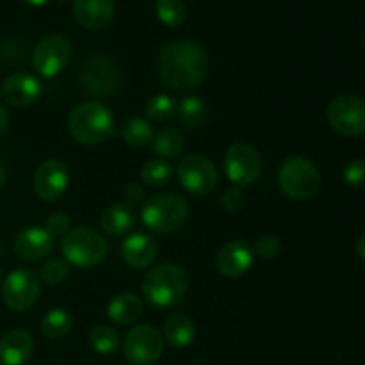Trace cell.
I'll use <instances>...</instances> for the list:
<instances>
[{"label": "cell", "instance_id": "cell-37", "mask_svg": "<svg viewBox=\"0 0 365 365\" xmlns=\"http://www.w3.org/2000/svg\"><path fill=\"white\" fill-rule=\"evenodd\" d=\"M123 196L130 207L139 205V203L145 202V198H146L145 189H143L139 184H135V182H130V184L123 189Z\"/></svg>", "mask_w": 365, "mask_h": 365}, {"label": "cell", "instance_id": "cell-17", "mask_svg": "<svg viewBox=\"0 0 365 365\" xmlns=\"http://www.w3.org/2000/svg\"><path fill=\"white\" fill-rule=\"evenodd\" d=\"M253 250L245 241H230L217 252L216 267L227 278H239L252 267Z\"/></svg>", "mask_w": 365, "mask_h": 365}, {"label": "cell", "instance_id": "cell-26", "mask_svg": "<svg viewBox=\"0 0 365 365\" xmlns=\"http://www.w3.org/2000/svg\"><path fill=\"white\" fill-rule=\"evenodd\" d=\"M120 134L127 145L135 146V148H141V146L150 145L153 139L152 125H150L146 120H143V118H138V116L125 120L120 127Z\"/></svg>", "mask_w": 365, "mask_h": 365}, {"label": "cell", "instance_id": "cell-18", "mask_svg": "<svg viewBox=\"0 0 365 365\" xmlns=\"http://www.w3.org/2000/svg\"><path fill=\"white\" fill-rule=\"evenodd\" d=\"M159 253L155 239L148 234H132L121 245V259L132 269H146L153 264Z\"/></svg>", "mask_w": 365, "mask_h": 365}, {"label": "cell", "instance_id": "cell-4", "mask_svg": "<svg viewBox=\"0 0 365 365\" xmlns=\"http://www.w3.org/2000/svg\"><path fill=\"white\" fill-rule=\"evenodd\" d=\"M189 216V205L177 192H160L145 202L141 220L157 234H171L184 227Z\"/></svg>", "mask_w": 365, "mask_h": 365}, {"label": "cell", "instance_id": "cell-27", "mask_svg": "<svg viewBox=\"0 0 365 365\" xmlns=\"http://www.w3.org/2000/svg\"><path fill=\"white\" fill-rule=\"evenodd\" d=\"M152 150L160 159H175L184 150V135L175 128H164L152 139Z\"/></svg>", "mask_w": 365, "mask_h": 365}, {"label": "cell", "instance_id": "cell-34", "mask_svg": "<svg viewBox=\"0 0 365 365\" xmlns=\"http://www.w3.org/2000/svg\"><path fill=\"white\" fill-rule=\"evenodd\" d=\"M342 177H344V182L349 187H365V160L356 159L351 160L349 164H346L344 171H342Z\"/></svg>", "mask_w": 365, "mask_h": 365}, {"label": "cell", "instance_id": "cell-13", "mask_svg": "<svg viewBox=\"0 0 365 365\" xmlns=\"http://www.w3.org/2000/svg\"><path fill=\"white\" fill-rule=\"evenodd\" d=\"M71 59V43L64 36L43 38L32 52V66L41 77L52 78L68 66Z\"/></svg>", "mask_w": 365, "mask_h": 365}, {"label": "cell", "instance_id": "cell-28", "mask_svg": "<svg viewBox=\"0 0 365 365\" xmlns=\"http://www.w3.org/2000/svg\"><path fill=\"white\" fill-rule=\"evenodd\" d=\"M175 177V170L164 159H150L141 168V180L152 187H163Z\"/></svg>", "mask_w": 365, "mask_h": 365}, {"label": "cell", "instance_id": "cell-21", "mask_svg": "<svg viewBox=\"0 0 365 365\" xmlns=\"http://www.w3.org/2000/svg\"><path fill=\"white\" fill-rule=\"evenodd\" d=\"M107 316L113 323L128 327L134 324L143 316V302L134 292H121L116 294L107 305Z\"/></svg>", "mask_w": 365, "mask_h": 365}, {"label": "cell", "instance_id": "cell-25", "mask_svg": "<svg viewBox=\"0 0 365 365\" xmlns=\"http://www.w3.org/2000/svg\"><path fill=\"white\" fill-rule=\"evenodd\" d=\"M73 327V317L64 309H52L43 316L41 319V334L48 341H59L66 337Z\"/></svg>", "mask_w": 365, "mask_h": 365}, {"label": "cell", "instance_id": "cell-1", "mask_svg": "<svg viewBox=\"0 0 365 365\" xmlns=\"http://www.w3.org/2000/svg\"><path fill=\"white\" fill-rule=\"evenodd\" d=\"M209 56L200 43L177 39L164 46L157 57L160 81L177 91H191L205 81L209 73Z\"/></svg>", "mask_w": 365, "mask_h": 365}, {"label": "cell", "instance_id": "cell-16", "mask_svg": "<svg viewBox=\"0 0 365 365\" xmlns=\"http://www.w3.org/2000/svg\"><path fill=\"white\" fill-rule=\"evenodd\" d=\"M53 237L41 227H29L14 239V253L18 259L38 262L52 253Z\"/></svg>", "mask_w": 365, "mask_h": 365}, {"label": "cell", "instance_id": "cell-3", "mask_svg": "<svg viewBox=\"0 0 365 365\" xmlns=\"http://www.w3.org/2000/svg\"><path fill=\"white\" fill-rule=\"evenodd\" d=\"M68 132L86 146L100 145L114 134V116L110 109L96 100L82 102L68 116Z\"/></svg>", "mask_w": 365, "mask_h": 365}, {"label": "cell", "instance_id": "cell-19", "mask_svg": "<svg viewBox=\"0 0 365 365\" xmlns=\"http://www.w3.org/2000/svg\"><path fill=\"white\" fill-rule=\"evenodd\" d=\"M73 18L88 31L106 29L114 18V0H75Z\"/></svg>", "mask_w": 365, "mask_h": 365}, {"label": "cell", "instance_id": "cell-14", "mask_svg": "<svg viewBox=\"0 0 365 365\" xmlns=\"http://www.w3.org/2000/svg\"><path fill=\"white\" fill-rule=\"evenodd\" d=\"M70 171L61 160H45L34 173V192L43 202H57L66 192Z\"/></svg>", "mask_w": 365, "mask_h": 365}, {"label": "cell", "instance_id": "cell-2", "mask_svg": "<svg viewBox=\"0 0 365 365\" xmlns=\"http://www.w3.org/2000/svg\"><path fill=\"white\" fill-rule=\"evenodd\" d=\"M189 277L178 264H159L143 277V298L155 309H171L184 299Z\"/></svg>", "mask_w": 365, "mask_h": 365}, {"label": "cell", "instance_id": "cell-42", "mask_svg": "<svg viewBox=\"0 0 365 365\" xmlns=\"http://www.w3.org/2000/svg\"><path fill=\"white\" fill-rule=\"evenodd\" d=\"M0 280H2V271H0Z\"/></svg>", "mask_w": 365, "mask_h": 365}, {"label": "cell", "instance_id": "cell-40", "mask_svg": "<svg viewBox=\"0 0 365 365\" xmlns=\"http://www.w3.org/2000/svg\"><path fill=\"white\" fill-rule=\"evenodd\" d=\"M21 2L29 4V6H34V7H39V6H45L48 0H21Z\"/></svg>", "mask_w": 365, "mask_h": 365}, {"label": "cell", "instance_id": "cell-32", "mask_svg": "<svg viewBox=\"0 0 365 365\" xmlns=\"http://www.w3.org/2000/svg\"><path fill=\"white\" fill-rule=\"evenodd\" d=\"M70 273H71L70 264H68L64 259H61V257H53V259H50L48 262L41 267L39 278H41L43 284L46 285H59L68 280Z\"/></svg>", "mask_w": 365, "mask_h": 365}, {"label": "cell", "instance_id": "cell-8", "mask_svg": "<svg viewBox=\"0 0 365 365\" xmlns=\"http://www.w3.org/2000/svg\"><path fill=\"white\" fill-rule=\"evenodd\" d=\"M177 177L182 187L195 196H207L220 184L217 168L203 153L182 157L177 166Z\"/></svg>", "mask_w": 365, "mask_h": 365}, {"label": "cell", "instance_id": "cell-29", "mask_svg": "<svg viewBox=\"0 0 365 365\" xmlns=\"http://www.w3.org/2000/svg\"><path fill=\"white\" fill-rule=\"evenodd\" d=\"M89 346L98 355H113L120 348V335L107 324H98L89 331Z\"/></svg>", "mask_w": 365, "mask_h": 365}, {"label": "cell", "instance_id": "cell-41", "mask_svg": "<svg viewBox=\"0 0 365 365\" xmlns=\"http://www.w3.org/2000/svg\"><path fill=\"white\" fill-rule=\"evenodd\" d=\"M6 180H7V173H6V170H4V168L0 166V189H2L4 185H6Z\"/></svg>", "mask_w": 365, "mask_h": 365}, {"label": "cell", "instance_id": "cell-11", "mask_svg": "<svg viewBox=\"0 0 365 365\" xmlns=\"http://www.w3.org/2000/svg\"><path fill=\"white\" fill-rule=\"evenodd\" d=\"M39 294H41L39 278L31 269H24V267L11 271L2 284L4 303L7 309L14 312H25L34 307Z\"/></svg>", "mask_w": 365, "mask_h": 365}, {"label": "cell", "instance_id": "cell-9", "mask_svg": "<svg viewBox=\"0 0 365 365\" xmlns=\"http://www.w3.org/2000/svg\"><path fill=\"white\" fill-rule=\"evenodd\" d=\"M327 120L341 135L359 138L365 134V100L355 95L335 96L327 107Z\"/></svg>", "mask_w": 365, "mask_h": 365}, {"label": "cell", "instance_id": "cell-38", "mask_svg": "<svg viewBox=\"0 0 365 365\" xmlns=\"http://www.w3.org/2000/svg\"><path fill=\"white\" fill-rule=\"evenodd\" d=\"M7 128H9V113H7V109L4 107V103L0 102V138L6 134Z\"/></svg>", "mask_w": 365, "mask_h": 365}, {"label": "cell", "instance_id": "cell-35", "mask_svg": "<svg viewBox=\"0 0 365 365\" xmlns=\"http://www.w3.org/2000/svg\"><path fill=\"white\" fill-rule=\"evenodd\" d=\"M70 225H71V221H70V217H68V214L53 212V214H50L48 220H46L45 230L48 232L52 237H61V235L64 237V235L71 230Z\"/></svg>", "mask_w": 365, "mask_h": 365}, {"label": "cell", "instance_id": "cell-30", "mask_svg": "<svg viewBox=\"0 0 365 365\" xmlns=\"http://www.w3.org/2000/svg\"><path fill=\"white\" fill-rule=\"evenodd\" d=\"M155 11L159 20L168 27H178L185 21V6L180 0H157Z\"/></svg>", "mask_w": 365, "mask_h": 365}, {"label": "cell", "instance_id": "cell-10", "mask_svg": "<svg viewBox=\"0 0 365 365\" xmlns=\"http://www.w3.org/2000/svg\"><path fill=\"white\" fill-rule=\"evenodd\" d=\"M164 337L152 324L134 327L123 341V355L132 365H152L163 356Z\"/></svg>", "mask_w": 365, "mask_h": 365}, {"label": "cell", "instance_id": "cell-6", "mask_svg": "<svg viewBox=\"0 0 365 365\" xmlns=\"http://www.w3.org/2000/svg\"><path fill=\"white\" fill-rule=\"evenodd\" d=\"M278 185L291 200H309L319 191L321 173L305 157H291L278 170Z\"/></svg>", "mask_w": 365, "mask_h": 365}, {"label": "cell", "instance_id": "cell-5", "mask_svg": "<svg viewBox=\"0 0 365 365\" xmlns=\"http://www.w3.org/2000/svg\"><path fill=\"white\" fill-rule=\"evenodd\" d=\"M78 81L88 95L96 98H109L120 89L121 68L110 56L96 53L82 63Z\"/></svg>", "mask_w": 365, "mask_h": 365}, {"label": "cell", "instance_id": "cell-15", "mask_svg": "<svg viewBox=\"0 0 365 365\" xmlns=\"http://www.w3.org/2000/svg\"><path fill=\"white\" fill-rule=\"evenodd\" d=\"M0 95L4 102L14 107H27L38 102L43 95V86L38 77L27 71H18L9 75L0 86Z\"/></svg>", "mask_w": 365, "mask_h": 365}, {"label": "cell", "instance_id": "cell-24", "mask_svg": "<svg viewBox=\"0 0 365 365\" xmlns=\"http://www.w3.org/2000/svg\"><path fill=\"white\" fill-rule=\"evenodd\" d=\"M178 118L185 127L200 128L205 125L207 118H209V107L203 96L198 95H187L182 98V102L177 106Z\"/></svg>", "mask_w": 365, "mask_h": 365}, {"label": "cell", "instance_id": "cell-36", "mask_svg": "<svg viewBox=\"0 0 365 365\" xmlns=\"http://www.w3.org/2000/svg\"><path fill=\"white\" fill-rule=\"evenodd\" d=\"M242 205H245V192H242L241 187L232 185V187H228L227 191L221 195V207H223L225 210H228V212H239V210L242 209Z\"/></svg>", "mask_w": 365, "mask_h": 365}, {"label": "cell", "instance_id": "cell-23", "mask_svg": "<svg viewBox=\"0 0 365 365\" xmlns=\"http://www.w3.org/2000/svg\"><path fill=\"white\" fill-rule=\"evenodd\" d=\"M196 337V327L189 316L182 312H173L164 321V339L173 348H187Z\"/></svg>", "mask_w": 365, "mask_h": 365}, {"label": "cell", "instance_id": "cell-33", "mask_svg": "<svg viewBox=\"0 0 365 365\" xmlns=\"http://www.w3.org/2000/svg\"><path fill=\"white\" fill-rule=\"evenodd\" d=\"M280 250L282 245L277 235H262V237L257 239L255 246H253V253L264 260L274 259L280 253Z\"/></svg>", "mask_w": 365, "mask_h": 365}, {"label": "cell", "instance_id": "cell-31", "mask_svg": "<svg viewBox=\"0 0 365 365\" xmlns=\"http://www.w3.org/2000/svg\"><path fill=\"white\" fill-rule=\"evenodd\" d=\"M177 106L173 96L170 95H157L150 98L146 103V116L152 121H166L177 113Z\"/></svg>", "mask_w": 365, "mask_h": 365}, {"label": "cell", "instance_id": "cell-20", "mask_svg": "<svg viewBox=\"0 0 365 365\" xmlns=\"http://www.w3.org/2000/svg\"><path fill=\"white\" fill-rule=\"evenodd\" d=\"M34 353V339L25 330H9L0 337V365H25Z\"/></svg>", "mask_w": 365, "mask_h": 365}, {"label": "cell", "instance_id": "cell-22", "mask_svg": "<svg viewBox=\"0 0 365 365\" xmlns=\"http://www.w3.org/2000/svg\"><path fill=\"white\" fill-rule=\"evenodd\" d=\"M138 216H135L134 207L128 203H116V205L107 207L100 216V225H102L103 232L109 235H123L134 228Z\"/></svg>", "mask_w": 365, "mask_h": 365}, {"label": "cell", "instance_id": "cell-39", "mask_svg": "<svg viewBox=\"0 0 365 365\" xmlns=\"http://www.w3.org/2000/svg\"><path fill=\"white\" fill-rule=\"evenodd\" d=\"M356 253L362 260H365V234L356 241Z\"/></svg>", "mask_w": 365, "mask_h": 365}, {"label": "cell", "instance_id": "cell-12", "mask_svg": "<svg viewBox=\"0 0 365 365\" xmlns=\"http://www.w3.org/2000/svg\"><path fill=\"white\" fill-rule=\"evenodd\" d=\"M225 171L235 187H246L259 178L262 160L259 152L248 143H235L225 153Z\"/></svg>", "mask_w": 365, "mask_h": 365}, {"label": "cell", "instance_id": "cell-7", "mask_svg": "<svg viewBox=\"0 0 365 365\" xmlns=\"http://www.w3.org/2000/svg\"><path fill=\"white\" fill-rule=\"evenodd\" d=\"M64 260L77 267H95L106 259L107 242L102 235L89 227L71 228L63 239Z\"/></svg>", "mask_w": 365, "mask_h": 365}]
</instances>
